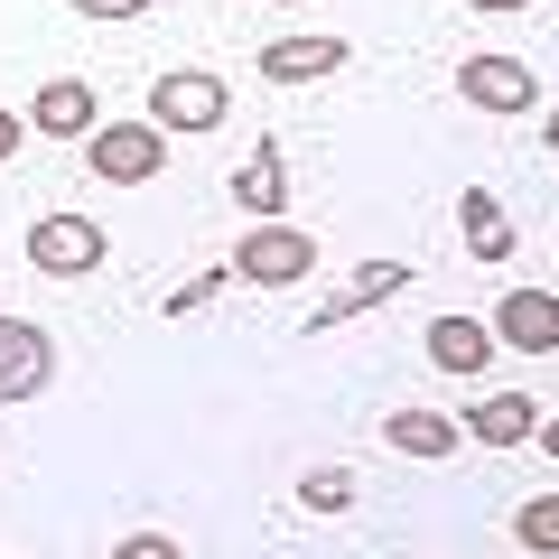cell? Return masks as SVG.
Instances as JSON below:
<instances>
[{
    "label": "cell",
    "mask_w": 559,
    "mask_h": 559,
    "mask_svg": "<svg viewBox=\"0 0 559 559\" xmlns=\"http://www.w3.org/2000/svg\"><path fill=\"white\" fill-rule=\"evenodd\" d=\"M401 289H411V261H364V271H345L336 289L318 299V318H308V336H336L345 318H364V308H392Z\"/></svg>",
    "instance_id": "obj_5"
},
{
    "label": "cell",
    "mask_w": 559,
    "mask_h": 559,
    "mask_svg": "<svg viewBox=\"0 0 559 559\" xmlns=\"http://www.w3.org/2000/svg\"><path fill=\"white\" fill-rule=\"evenodd\" d=\"M84 159H94L103 187H150V178L168 168V131H159L150 112H140V121H103V131L84 140Z\"/></svg>",
    "instance_id": "obj_1"
},
{
    "label": "cell",
    "mask_w": 559,
    "mask_h": 559,
    "mask_svg": "<svg viewBox=\"0 0 559 559\" xmlns=\"http://www.w3.org/2000/svg\"><path fill=\"white\" fill-rule=\"evenodd\" d=\"M457 94L476 103V112H532V66L522 57H457Z\"/></svg>",
    "instance_id": "obj_7"
},
{
    "label": "cell",
    "mask_w": 559,
    "mask_h": 559,
    "mask_svg": "<svg viewBox=\"0 0 559 559\" xmlns=\"http://www.w3.org/2000/svg\"><path fill=\"white\" fill-rule=\"evenodd\" d=\"M308 271H318V234H299V224H252L234 252V280H252V289H289Z\"/></svg>",
    "instance_id": "obj_2"
},
{
    "label": "cell",
    "mask_w": 559,
    "mask_h": 559,
    "mask_svg": "<svg viewBox=\"0 0 559 559\" xmlns=\"http://www.w3.org/2000/svg\"><path fill=\"white\" fill-rule=\"evenodd\" d=\"M457 419H439V411H392V448L401 457H457Z\"/></svg>",
    "instance_id": "obj_15"
},
{
    "label": "cell",
    "mask_w": 559,
    "mask_h": 559,
    "mask_svg": "<svg viewBox=\"0 0 559 559\" xmlns=\"http://www.w3.org/2000/svg\"><path fill=\"white\" fill-rule=\"evenodd\" d=\"M513 540H522V550H540V559H559V495H532V503H522V513H513Z\"/></svg>",
    "instance_id": "obj_16"
},
{
    "label": "cell",
    "mask_w": 559,
    "mask_h": 559,
    "mask_svg": "<svg viewBox=\"0 0 559 559\" xmlns=\"http://www.w3.org/2000/svg\"><path fill=\"white\" fill-rule=\"evenodd\" d=\"M299 503H308V513H345V503H355V476H345V466H308Z\"/></svg>",
    "instance_id": "obj_17"
},
{
    "label": "cell",
    "mask_w": 559,
    "mask_h": 559,
    "mask_svg": "<svg viewBox=\"0 0 559 559\" xmlns=\"http://www.w3.org/2000/svg\"><path fill=\"white\" fill-rule=\"evenodd\" d=\"M457 234H466V252H476V261H513V224H503V205L485 197V187H466V197H457Z\"/></svg>",
    "instance_id": "obj_14"
},
{
    "label": "cell",
    "mask_w": 559,
    "mask_h": 559,
    "mask_svg": "<svg viewBox=\"0 0 559 559\" xmlns=\"http://www.w3.org/2000/svg\"><path fill=\"white\" fill-rule=\"evenodd\" d=\"M84 20H140V10H150V0H75Z\"/></svg>",
    "instance_id": "obj_20"
},
{
    "label": "cell",
    "mask_w": 559,
    "mask_h": 559,
    "mask_svg": "<svg viewBox=\"0 0 559 559\" xmlns=\"http://www.w3.org/2000/svg\"><path fill=\"white\" fill-rule=\"evenodd\" d=\"M224 280H234V271H197L187 289H168V318H197V308H205V299L224 289Z\"/></svg>",
    "instance_id": "obj_18"
},
{
    "label": "cell",
    "mask_w": 559,
    "mask_h": 559,
    "mask_svg": "<svg viewBox=\"0 0 559 559\" xmlns=\"http://www.w3.org/2000/svg\"><path fill=\"white\" fill-rule=\"evenodd\" d=\"M540 140H550V150H559V112H550V121H540Z\"/></svg>",
    "instance_id": "obj_24"
},
{
    "label": "cell",
    "mask_w": 559,
    "mask_h": 559,
    "mask_svg": "<svg viewBox=\"0 0 559 559\" xmlns=\"http://www.w3.org/2000/svg\"><path fill=\"white\" fill-rule=\"evenodd\" d=\"M234 205L252 224H280V205H289V150H280V131L252 140V159H242V178H234Z\"/></svg>",
    "instance_id": "obj_8"
},
{
    "label": "cell",
    "mask_w": 559,
    "mask_h": 559,
    "mask_svg": "<svg viewBox=\"0 0 559 559\" xmlns=\"http://www.w3.org/2000/svg\"><path fill=\"white\" fill-rule=\"evenodd\" d=\"M28 131H47V140H94V131H103V112H94V84H75V75H47V84H38V103H28Z\"/></svg>",
    "instance_id": "obj_9"
},
{
    "label": "cell",
    "mask_w": 559,
    "mask_h": 559,
    "mask_svg": "<svg viewBox=\"0 0 559 559\" xmlns=\"http://www.w3.org/2000/svg\"><path fill=\"white\" fill-rule=\"evenodd\" d=\"M540 448H550V457H559V419H540Z\"/></svg>",
    "instance_id": "obj_23"
},
{
    "label": "cell",
    "mask_w": 559,
    "mask_h": 559,
    "mask_svg": "<svg viewBox=\"0 0 559 559\" xmlns=\"http://www.w3.org/2000/svg\"><path fill=\"white\" fill-rule=\"evenodd\" d=\"M495 336L513 345V355H559V299H550V289H503Z\"/></svg>",
    "instance_id": "obj_10"
},
{
    "label": "cell",
    "mask_w": 559,
    "mask_h": 559,
    "mask_svg": "<svg viewBox=\"0 0 559 559\" xmlns=\"http://www.w3.org/2000/svg\"><path fill=\"white\" fill-rule=\"evenodd\" d=\"M103 252H112V234H103L94 215H38V224H28V261H38L47 280L103 271Z\"/></svg>",
    "instance_id": "obj_4"
},
{
    "label": "cell",
    "mask_w": 559,
    "mask_h": 559,
    "mask_svg": "<svg viewBox=\"0 0 559 559\" xmlns=\"http://www.w3.org/2000/svg\"><path fill=\"white\" fill-rule=\"evenodd\" d=\"M47 373H57V345H47V326L0 318V401H38Z\"/></svg>",
    "instance_id": "obj_6"
},
{
    "label": "cell",
    "mask_w": 559,
    "mask_h": 559,
    "mask_svg": "<svg viewBox=\"0 0 559 559\" xmlns=\"http://www.w3.org/2000/svg\"><path fill=\"white\" fill-rule=\"evenodd\" d=\"M466 429H476L485 448H522V439H540V411L522 392H495V401H476V411H466Z\"/></svg>",
    "instance_id": "obj_13"
},
{
    "label": "cell",
    "mask_w": 559,
    "mask_h": 559,
    "mask_svg": "<svg viewBox=\"0 0 559 559\" xmlns=\"http://www.w3.org/2000/svg\"><path fill=\"white\" fill-rule=\"evenodd\" d=\"M224 75H205V66H178V75H159L150 84V121H159L168 140L178 131H224Z\"/></svg>",
    "instance_id": "obj_3"
},
{
    "label": "cell",
    "mask_w": 559,
    "mask_h": 559,
    "mask_svg": "<svg viewBox=\"0 0 559 559\" xmlns=\"http://www.w3.org/2000/svg\"><path fill=\"white\" fill-rule=\"evenodd\" d=\"M112 559H187V550H178V540H168V532H131V540H121Z\"/></svg>",
    "instance_id": "obj_19"
},
{
    "label": "cell",
    "mask_w": 559,
    "mask_h": 559,
    "mask_svg": "<svg viewBox=\"0 0 559 559\" xmlns=\"http://www.w3.org/2000/svg\"><path fill=\"white\" fill-rule=\"evenodd\" d=\"M20 131H28V121L10 112V103H0V159H20Z\"/></svg>",
    "instance_id": "obj_21"
},
{
    "label": "cell",
    "mask_w": 559,
    "mask_h": 559,
    "mask_svg": "<svg viewBox=\"0 0 559 559\" xmlns=\"http://www.w3.org/2000/svg\"><path fill=\"white\" fill-rule=\"evenodd\" d=\"M345 57H355L345 38H271L261 47V84H326Z\"/></svg>",
    "instance_id": "obj_11"
},
{
    "label": "cell",
    "mask_w": 559,
    "mask_h": 559,
    "mask_svg": "<svg viewBox=\"0 0 559 559\" xmlns=\"http://www.w3.org/2000/svg\"><path fill=\"white\" fill-rule=\"evenodd\" d=\"M466 10H495V20H503V10H532V0H466Z\"/></svg>",
    "instance_id": "obj_22"
},
{
    "label": "cell",
    "mask_w": 559,
    "mask_h": 559,
    "mask_svg": "<svg viewBox=\"0 0 559 559\" xmlns=\"http://www.w3.org/2000/svg\"><path fill=\"white\" fill-rule=\"evenodd\" d=\"M419 345H429V364H439V373H485V364H495V326H485V318H429V336H419Z\"/></svg>",
    "instance_id": "obj_12"
}]
</instances>
